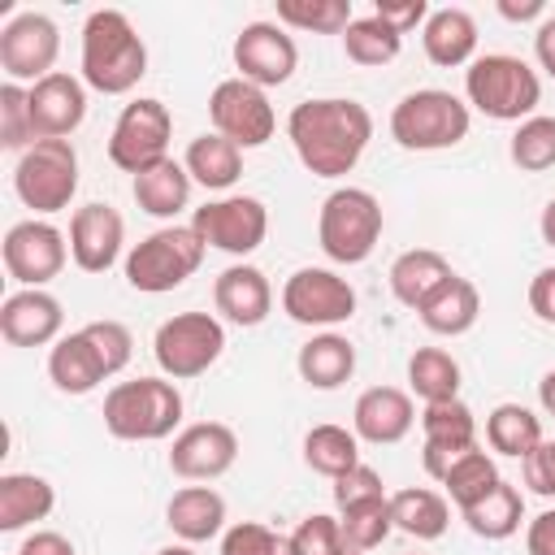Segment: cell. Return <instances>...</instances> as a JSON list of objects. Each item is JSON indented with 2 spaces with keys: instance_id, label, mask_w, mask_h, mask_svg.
I'll return each instance as SVG.
<instances>
[{
  "instance_id": "6da1fadb",
  "label": "cell",
  "mask_w": 555,
  "mask_h": 555,
  "mask_svg": "<svg viewBox=\"0 0 555 555\" xmlns=\"http://www.w3.org/2000/svg\"><path fill=\"white\" fill-rule=\"evenodd\" d=\"M286 134H291L299 165L312 178H343L360 165L373 139V113L360 100L321 95V100H304L291 108Z\"/></svg>"
},
{
  "instance_id": "7a4b0ae2",
  "label": "cell",
  "mask_w": 555,
  "mask_h": 555,
  "mask_svg": "<svg viewBox=\"0 0 555 555\" xmlns=\"http://www.w3.org/2000/svg\"><path fill=\"white\" fill-rule=\"evenodd\" d=\"M147 74V43L121 9H95L82 22V82L100 95H126Z\"/></svg>"
},
{
  "instance_id": "3957f363",
  "label": "cell",
  "mask_w": 555,
  "mask_h": 555,
  "mask_svg": "<svg viewBox=\"0 0 555 555\" xmlns=\"http://www.w3.org/2000/svg\"><path fill=\"white\" fill-rule=\"evenodd\" d=\"M182 421V395L169 377L117 382L104 395V429L121 442H160Z\"/></svg>"
},
{
  "instance_id": "277c9868",
  "label": "cell",
  "mask_w": 555,
  "mask_h": 555,
  "mask_svg": "<svg viewBox=\"0 0 555 555\" xmlns=\"http://www.w3.org/2000/svg\"><path fill=\"white\" fill-rule=\"evenodd\" d=\"M464 95L477 113L520 126L542 104V78L512 52H486L464 69Z\"/></svg>"
},
{
  "instance_id": "5b68a950",
  "label": "cell",
  "mask_w": 555,
  "mask_h": 555,
  "mask_svg": "<svg viewBox=\"0 0 555 555\" xmlns=\"http://www.w3.org/2000/svg\"><path fill=\"white\" fill-rule=\"evenodd\" d=\"M473 126V113L460 95L442 91V87H421L408 91L395 108H390V139L408 152H442L455 147Z\"/></svg>"
},
{
  "instance_id": "8992f818",
  "label": "cell",
  "mask_w": 555,
  "mask_h": 555,
  "mask_svg": "<svg viewBox=\"0 0 555 555\" xmlns=\"http://www.w3.org/2000/svg\"><path fill=\"white\" fill-rule=\"evenodd\" d=\"M382 238V204L364 186H338L321 199L317 243L334 264H360Z\"/></svg>"
},
{
  "instance_id": "52a82bcc",
  "label": "cell",
  "mask_w": 555,
  "mask_h": 555,
  "mask_svg": "<svg viewBox=\"0 0 555 555\" xmlns=\"http://www.w3.org/2000/svg\"><path fill=\"white\" fill-rule=\"evenodd\" d=\"M204 251H208V243L191 225L152 230L143 243H134L126 251V282L143 295H165V291L182 286L204 264Z\"/></svg>"
},
{
  "instance_id": "ba28073f",
  "label": "cell",
  "mask_w": 555,
  "mask_h": 555,
  "mask_svg": "<svg viewBox=\"0 0 555 555\" xmlns=\"http://www.w3.org/2000/svg\"><path fill=\"white\" fill-rule=\"evenodd\" d=\"M225 351V330L212 312H178L156 325L152 356L169 382H186L208 373Z\"/></svg>"
},
{
  "instance_id": "9c48e42d",
  "label": "cell",
  "mask_w": 555,
  "mask_h": 555,
  "mask_svg": "<svg viewBox=\"0 0 555 555\" xmlns=\"http://www.w3.org/2000/svg\"><path fill=\"white\" fill-rule=\"evenodd\" d=\"M13 191L26 208L35 212H61L69 208L78 191V152L69 139H39L30 152L17 156L13 169Z\"/></svg>"
},
{
  "instance_id": "30bf717a",
  "label": "cell",
  "mask_w": 555,
  "mask_h": 555,
  "mask_svg": "<svg viewBox=\"0 0 555 555\" xmlns=\"http://www.w3.org/2000/svg\"><path fill=\"white\" fill-rule=\"evenodd\" d=\"M169 139H173V113L160 100L139 95L121 108L108 134V160L126 173H143L147 165L169 156Z\"/></svg>"
},
{
  "instance_id": "8fae6325",
  "label": "cell",
  "mask_w": 555,
  "mask_h": 555,
  "mask_svg": "<svg viewBox=\"0 0 555 555\" xmlns=\"http://www.w3.org/2000/svg\"><path fill=\"white\" fill-rule=\"evenodd\" d=\"M208 117H212V130L225 134L230 143L238 147H260L273 139L278 130V113L269 104V95L247 82V78H221L208 95Z\"/></svg>"
},
{
  "instance_id": "7c38bea8",
  "label": "cell",
  "mask_w": 555,
  "mask_h": 555,
  "mask_svg": "<svg viewBox=\"0 0 555 555\" xmlns=\"http://www.w3.org/2000/svg\"><path fill=\"white\" fill-rule=\"evenodd\" d=\"M191 230L217 251L251 256L269 234V208L256 195H221V199H208L204 208H195Z\"/></svg>"
},
{
  "instance_id": "4fadbf2b",
  "label": "cell",
  "mask_w": 555,
  "mask_h": 555,
  "mask_svg": "<svg viewBox=\"0 0 555 555\" xmlns=\"http://www.w3.org/2000/svg\"><path fill=\"white\" fill-rule=\"evenodd\" d=\"M56 52H61V30L39 9H26V13L9 17L4 30H0V69L9 74V82H30L35 87L39 78L52 74Z\"/></svg>"
},
{
  "instance_id": "5bb4252c",
  "label": "cell",
  "mask_w": 555,
  "mask_h": 555,
  "mask_svg": "<svg viewBox=\"0 0 555 555\" xmlns=\"http://www.w3.org/2000/svg\"><path fill=\"white\" fill-rule=\"evenodd\" d=\"M282 312L299 325H343L356 312V286L334 269H295L282 286Z\"/></svg>"
},
{
  "instance_id": "9a60e30c",
  "label": "cell",
  "mask_w": 555,
  "mask_h": 555,
  "mask_svg": "<svg viewBox=\"0 0 555 555\" xmlns=\"http://www.w3.org/2000/svg\"><path fill=\"white\" fill-rule=\"evenodd\" d=\"M0 256H4V269H9L13 282L43 291V286L65 269L69 243H65V234H61L52 221L30 217V221L9 225V234H4V243H0Z\"/></svg>"
},
{
  "instance_id": "2e32d148",
  "label": "cell",
  "mask_w": 555,
  "mask_h": 555,
  "mask_svg": "<svg viewBox=\"0 0 555 555\" xmlns=\"http://www.w3.org/2000/svg\"><path fill=\"white\" fill-rule=\"evenodd\" d=\"M238 460V434L225 421H195L169 447V468L182 481H217Z\"/></svg>"
},
{
  "instance_id": "e0dca14e",
  "label": "cell",
  "mask_w": 555,
  "mask_h": 555,
  "mask_svg": "<svg viewBox=\"0 0 555 555\" xmlns=\"http://www.w3.org/2000/svg\"><path fill=\"white\" fill-rule=\"evenodd\" d=\"M299 65V48L295 39L278 26V22H247L234 39V69L238 78L264 87H282Z\"/></svg>"
},
{
  "instance_id": "ac0fdd59",
  "label": "cell",
  "mask_w": 555,
  "mask_h": 555,
  "mask_svg": "<svg viewBox=\"0 0 555 555\" xmlns=\"http://www.w3.org/2000/svg\"><path fill=\"white\" fill-rule=\"evenodd\" d=\"M421 434H425V447H421V460H425V473L429 477H447V468L477 447V416L464 399H447V403H425L421 412Z\"/></svg>"
},
{
  "instance_id": "d6986e66",
  "label": "cell",
  "mask_w": 555,
  "mask_h": 555,
  "mask_svg": "<svg viewBox=\"0 0 555 555\" xmlns=\"http://www.w3.org/2000/svg\"><path fill=\"white\" fill-rule=\"evenodd\" d=\"M126 221L113 204H82L69 217V256L82 273H108L121 256Z\"/></svg>"
},
{
  "instance_id": "ffe728a7",
  "label": "cell",
  "mask_w": 555,
  "mask_h": 555,
  "mask_svg": "<svg viewBox=\"0 0 555 555\" xmlns=\"http://www.w3.org/2000/svg\"><path fill=\"white\" fill-rule=\"evenodd\" d=\"M87 117V87L82 78L52 69L48 78H39L30 87V121H35V139H65L82 126Z\"/></svg>"
},
{
  "instance_id": "44dd1931",
  "label": "cell",
  "mask_w": 555,
  "mask_h": 555,
  "mask_svg": "<svg viewBox=\"0 0 555 555\" xmlns=\"http://www.w3.org/2000/svg\"><path fill=\"white\" fill-rule=\"evenodd\" d=\"M65 325L61 299L39 291V286H22L0 304V334L9 347H43L56 343Z\"/></svg>"
},
{
  "instance_id": "7402d4cb",
  "label": "cell",
  "mask_w": 555,
  "mask_h": 555,
  "mask_svg": "<svg viewBox=\"0 0 555 555\" xmlns=\"http://www.w3.org/2000/svg\"><path fill=\"white\" fill-rule=\"evenodd\" d=\"M412 425H416V408H412V395L399 386H369L351 408L356 438H364L373 447L403 442L412 434Z\"/></svg>"
},
{
  "instance_id": "603a6c76",
  "label": "cell",
  "mask_w": 555,
  "mask_h": 555,
  "mask_svg": "<svg viewBox=\"0 0 555 555\" xmlns=\"http://www.w3.org/2000/svg\"><path fill=\"white\" fill-rule=\"evenodd\" d=\"M212 304H217V312H221L225 321L251 330V325H260V321L269 317V308H273V286H269V278H264L256 264H230V269H221L217 282H212Z\"/></svg>"
},
{
  "instance_id": "cb8c5ba5",
  "label": "cell",
  "mask_w": 555,
  "mask_h": 555,
  "mask_svg": "<svg viewBox=\"0 0 555 555\" xmlns=\"http://www.w3.org/2000/svg\"><path fill=\"white\" fill-rule=\"evenodd\" d=\"M416 317H421V325H425L429 334L460 338V334H468V330L477 325V317H481V291H477L468 278L451 273V278L416 308Z\"/></svg>"
},
{
  "instance_id": "d4e9b609",
  "label": "cell",
  "mask_w": 555,
  "mask_h": 555,
  "mask_svg": "<svg viewBox=\"0 0 555 555\" xmlns=\"http://www.w3.org/2000/svg\"><path fill=\"white\" fill-rule=\"evenodd\" d=\"M421 43H425V56L442 69H455V65H473V52H477V22L468 9H434L421 26Z\"/></svg>"
},
{
  "instance_id": "484cf974",
  "label": "cell",
  "mask_w": 555,
  "mask_h": 555,
  "mask_svg": "<svg viewBox=\"0 0 555 555\" xmlns=\"http://www.w3.org/2000/svg\"><path fill=\"white\" fill-rule=\"evenodd\" d=\"M48 377L65 395H91L108 377V369H104L100 351L91 347V338L82 330H74V334H61L52 343V351H48Z\"/></svg>"
},
{
  "instance_id": "4316f807",
  "label": "cell",
  "mask_w": 555,
  "mask_h": 555,
  "mask_svg": "<svg viewBox=\"0 0 555 555\" xmlns=\"http://www.w3.org/2000/svg\"><path fill=\"white\" fill-rule=\"evenodd\" d=\"M165 525L191 546L225 533V499L212 486H182L165 507Z\"/></svg>"
},
{
  "instance_id": "83f0119b",
  "label": "cell",
  "mask_w": 555,
  "mask_h": 555,
  "mask_svg": "<svg viewBox=\"0 0 555 555\" xmlns=\"http://www.w3.org/2000/svg\"><path fill=\"white\" fill-rule=\"evenodd\" d=\"M451 273H455V269H451V260H447L442 251H434V247H408V251H399L395 264H390V291H395V299H399L403 308L416 312Z\"/></svg>"
},
{
  "instance_id": "f1b7e54d",
  "label": "cell",
  "mask_w": 555,
  "mask_h": 555,
  "mask_svg": "<svg viewBox=\"0 0 555 555\" xmlns=\"http://www.w3.org/2000/svg\"><path fill=\"white\" fill-rule=\"evenodd\" d=\"M134 204L147 212V217H178L191 199V173L182 160L165 156L156 165H147L143 173H134Z\"/></svg>"
},
{
  "instance_id": "f546056e",
  "label": "cell",
  "mask_w": 555,
  "mask_h": 555,
  "mask_svg": "<svg viewBox=\"0 0 555 555\" xmlns=\"http://www.w3.org/2000/svg\"><path fill=\"white\" fill-rule=\"evenodd\" d=\"M295 369L312 390H338L356 373V347L343 334H317L299 347Z\"/></svg>"
},
{
  "instance_id": "4dcf8cb0",
  "label": "cell",
  "mask_w": 555,
  "mask_h": 555,
  "mask_svg": "<svg viewBox=\"0 0 555 555\" xmlns=\"http://www.w3.org/2000/svg\"><path fill=\"white\" fill-rule=\"evenodd\" d=\"M52 507H56L52 481H43L35 473H4L0 477V529L4 533H17L35 520H48Z\"/></svg>"
},
{
  "instance_id": "1f68e13d",
  "label": "cell",
  "mask_w": 555,
  "mask_h": 555,
  "mask_svg": "<svg viewBox=\"0 0 555 555\" xmlns=\"http://www.w3.org/2000/svg\"><path fill=\"white\" fill-rule=\"evenodd\" d=\"M182 165H186L191 182H199L204 191H230L238 182V173H243V147L212 130V134L191 139Z\"/></svg>"
},
{
  "instance_id": "d6a6232c",
  "label": "cell",
  "mask_w": 555,
  "mask_h": 555,
  "mask_svg": "<svg viewBox=\"0 0 555 555\" xmlns=\"http://www.w3.org/2000/svg\"><path fill=\"white\" fill-rule=\"evenodd\" d=\"M390 516H395V529H403L416 542H434L451 525L447 499L438 490H425V486H408V490L390 494Z\"/></svg>"
},
{
  "instance_id": "836d02e7",
  "label": "cell",
  "mask_w": 555,
  "mask_h": 555,
  "mask_svg": "<svg viewBox=\"0 0 555 555\" xmlns=\"http://www.w3.org/2000/svg\"><path fill=\"white\" fill-rule=\"evenodd\" d=\"M486 442L507 460H529L542 447V416H533L525 403H499L486 416Z\"/></svg>"
},
{
  "instance_id": "e575fe53",
  "label": "cell",
  "mask_w": 555,
  "mask_h": 555,
  "mask_svg": "<svg viewBox=\"0 0 555 555\" xmlns=\"http://www.w3.org/2000/svg\"><path fill=\"white\" fill-rule=\"evenodd\" d=\"M460 516H464V525H468L477 538L503 542V538H512V533L520 529V520H525V494H520V486L499 481L481 503L464 507Z\"/></svg>"
},
{
  "instance_id": "d590c367",
  "label": "cell",
  "mask_w": 555,
  "mask_h": 555,
  "mask_svg": "<svg viewBox=\"0 0 555 555\" xmlns=\"http://www.w3.org/2000/svg\"><path fill=\"white\" fill-rule=\"evenodd\" d=\"M304 464L330 481H338L343 473H351L360 464V438L356 429L343 425H312L304 434Z\"/></svg>"
},
{
  "instance_id": "8d00e7d4",
  "label": "cell",
  "mask_w": 555,
  "mask_h": 555,
  "mask_svg": "<svg viewBox=\"0 0 555 555\" xmlns=\"http://www.w3.org/2000/svg\"><path fill=\"white\" fill-rule=\"evenodd\" d=\"M408 386L425 403H447L460 399V364L442 347H416L408 360Z\"/></svg>"
},
{
  "instance_id": "74e56055",
  "label": "cell",
  "mask_w": 555,
  "mask_h": 555,
  "mask_svg": "<svg viewBox=\"0 0 555 555\" xmlns=\"http://www.w3.org/2000/svg\"><path fill=\"white\" fill-rule=\"evenodd\" d=\"M343 52H347V61H356V65H390L399 52H403V35L399 30H390L377 13H369V17H356L347 30H343Z\"/></svg>"
},
{
  "instance_id": "f35d334b",
  "label": "cell",
  "mask_w": 555,
  "mask_h": 555,
  "mask_svg": "<svg viewBox=\"0 0 555 555\" xmlns=\"http://www.w3.org/2000/svg\"><path fill=\"white\" fill-rule=\"evenodd\" d=\"M503 477H499V464L481 451V447H473V451H464L451 468H447V477H442V486H447V499L464 512V507H473V503H481L494 486H499Z\"/></svg>"
},
{
  "instance_id": "ab89813d",
  "label": "cell",
  "mask_w": 555,
  "mask_h": 555,
  "mask_svg": "<svg viewBox=\"0 0 555 555\" xmlns=\"http://www.w3.org/2000/svg\"><path fill=\"white\" fill-rule=\"evenodd\" d=\"M356 22L351 0H278V26L312 30V35H343Z\"/></svg>"
},
{
  "instance_id": "60d3db41",
  "label": "cell",
  "mask_w": 555,
  "mask_h": 555,
  "mask_svg": "<svg viewBox=\"0 0 555 555\" xmlns=\"http://www.w3.org/2000/svg\"><path fill=\"white\" fill-rule=\"evenodd\" d=\"M507 156H512V165L525 169V173H546V169H555V117H546V113L525 117V121L516 126L512 143H507Z\"/></svg>"
},
{
  "instance_id": "b9f144b4",
  "label": "cell",
  "mask_w": 555,
  "mask_h": 555,
  "mask_svg": "<svg viewBox=\"0 0 555 555\" xmlns=\"http://www.w3.org/2000/svg\"><path fill=\"white\" fill-rule=\"evenodd\" d=\"M338 525H343V542L356 546V551H377L390 529H395V516H390V499H364V503H351V507H338Z\"/></svg>"
},
{
  "instance_id": "7bdbcfd3",
  "label": "cell",
  "mask_w": 555,
  "mask_h": 555,
  "mask_svg": "<svg viewBox=\"0 0 555 555\" xmlns=\"http://www.w3.org/2000/svg\"><path fill=\"white\" fill-rule=\"evenodd\" d=\"M35 139V121H30V87L9 82L0 87V147L4 152H30Z\"/></svg>"
},
{
  "instance_id": "ee69618b",
  "label": "cell",
  "mask_w": 555,
  "mask_h": 555,
  "mask_svg": "<svg viewBox=\"0 0 555 555\" xmlns=\"http://www.w3.org/2000/svg\"><path fill=\"white\" fill-rule=\"evenodd\" d=\"M221 555H295V542L260 520H238L221 533Z\"/></svg>"
},
{
  "instance_id": "f6af8a7d",
  "label": "cell",
  "mask_w": 555,
  "mask_h": 555,
  "mask_svg": "<svg viewBox=\"0 0 555 555\" xmlns=\"http://www.w3.org/2000/svg\"><path fill=\"white\" fill-rule=\"evenodd\" d=\"M291 542H295V555H338V551L347 546L338 516H325V512L304 516L299 529L291 533Z\"/></svg>"
},
{
  "instance_id": "bcb514c9",
  "label": "cell",
  "mask_w": 555,
  "mask_h": 555,
  "mask_svg": "<svg viewBox=\"0 0 555 555\" xmlns=\"http://www.w3.org/2000/svg\"><path fill=\"white\" fill-rule=\"evenodd\" d=\"M82 334H87V338H91V347L100 351V360H104L108 377H113V373H121V369L130 364L134 338H130V330H126L121 321H91V325H82Z\"/></svg>"
},
{
  "instance_id": "7dc6e473",
  "label": "cell",
  "mask_w": 555,
  "mask_h": 555,
  "mask_svg": "<svg viewBox=\"0 0 555 555\" xmlns=\"http://www.w3.org/2000/svg\"><path fill=\"white\" fill-rule=\"evenodd\" d=\"M382 494H386V486H382L377 468H369V464H356L351 473H343L334 481V503L338 507H351V503H364V499H382Z\"/></svg>"
},
{
  "instance_id": "c3c4849f",
  "label": "cell",
  "mask_w": 555,
  "mask_h": 555,
  "mask_svg": "<svg viewBox=\"0 0 555 555\" xmlns=\"http://www.w3.org/2000/svg\"><path fill=\"white\" fill-rule=\"evenodd\" d=\"M520 468H525V486L533 494L555 499V438H542V447L529 460H520Z\"/></svg>"
},
{
  "instance_id": "681fc988",
  "label": "cell",
  "mask_w": 555,
  "mask_h": 555,
  "mask_svg": "<svg viewBox=\"0 0 555 555\" xmlns=\"http://www.w3.org/2000/svg\"><path fill=\"white\" fill-rule=\"evenodd\" d=\"M373 13L390 26V30H399V35H408V30H416V26H425V17L434 13L425 0H377L373 4Z\"/></svg>"
},
{
  "instance_id": "f907efd6",
  "label": "cell",
  "mask_w": 555,
  "mask_h": 555,
  "mask_svg": "<svg viewBox=\"0 0 555 555\" xmlns=\"http://www.w3.org/2000/svg\"><path fill=\"white\" fill-rule=\"evenodd\" d=\"M529 308L555 325V264L551 269H538V278L529 282Z\"/></svg>"
},
{
  "instance_id": "816d5d0a",
  "label": "cell",
  "mask_w": 555,
  "mask_h": 555,
  "mask_svg": "<svg viewBox=\"0 0 555 555\" xmlns=\"http://www.w3.org/2000/svg\"><path fill=\"white\" fill-rule=\"evenodd\" d=\"M525 551H529V555H555V507L529 520V529H525Z\"/></svg>"
},
{
  "instance_id": "f5cc1de1",
  "label": "cell",
  "mask_w": 555,
  "mask_h": 555,
  "mask_svg": "<svg viewBox=\"0 0 555 555\" xmlns=\"http://www.w3.org/2000/svg\"><path fill=\"white\" fill-rule=\"evenodd\" d=\"M17 555H74V542H69L65 533H56V529H35V533L17 546Z\"/></svg>"
},
{
  "instance_id": "db71d44e",
  "label": "cell",
  "mask_w": 555,
  "mask_h": 555,
  "mask_svg": "<svg viewBox=\"0 0 555 555\" xmlns=\"http://www.w3.org/2000/svg\"><path fill=\"white\" fill-rule=\"evenodd\" d=\"M533 56H538V65L555 78V17H542L538 22V35H533Z\"/></svg>"
},
{
  "instance_id": "11a10c76",
  "label": "cell",
  "mask_w": 555,
  "mask_h": 555,
  "mask_svg": "<svg viewBox=\"0 0 555 555\" xmlns=\"http://www.w3.org/2000/svg\"><path fill=\"white\" fill-rule=\"evenodd\" d=\"M499 13H503L507 22H533V17L546 13V4H542V0H499Z\"/></svg>"
},
{
  "instance_id": "9f6ffc18",
  "label": "cell",
  "mask_w": 555,
  "mask_h": 555,
  "mask_svg": "<svg viewBox=\"0 0 555 555\" xmlns=\"http://www.w3.org/2000/svg\"><path fill=\"white\" fill-rule=\"evenodd\" d=\"M538 403H542V412H546V416H555V369L538 382Z\"/></svg>"
},
{
  "instance_id": "6f0895ef",
  "label": "cell",
  "mask_w": 555,
  "mask_h": 555,
  "mask_svg": "<svg viewBox=\"0 0 555 555\" xmlns=\"http://www.w3.org/2000/svg\"><path fill=\"white\" fill-rule=\"evenodd\" d=\"M538 234H542L546 247H555V199L542 208V217H538Z\"/></svg>"
},
{
  "instance_id": "680465c9",
  "label": "cell",
  "mask_w": 555,
  "mask_h": 555,
  "mask_svg": "<svg viewBox=\"0 0 555 555\" xmlns=\"http://www.w3.org/2000/svg\"><path fill=\"white\" fill-rule=\"evenodd\" d=\"M156 555H195V551H191V546H186V542H178V546H160V551H156Z\"/></svg>"
},
{
  "instance_id": "91938a15",
  "label": "cell",
  "mask_w": 555,
  "mask_h": 555,
  "mask_svg": "<svg viewBox=\"0 0 555 555\" xmlns=\"http://www.w3.org/2000/svg\"><path fill=\"white\" fill-rule=\"evenodd\" d=\"M338 555H364V551H356V546H343V551H338Z\"/></svg>"
},
{
  "instance_id": "94428289",
  "label": "cell",
  "mask_w": 555,
  "mask_h": 555,
  "mask_svg": "<svg viewBox=\"0 0 555 555\" xmlns=\"http://www.w3.org/2000/svg\"><path fill=\"white\" fill-rule=\"evenodd\" d=\"M408 555H421V551H408Z\"/></svg>"
}]
</instances>
